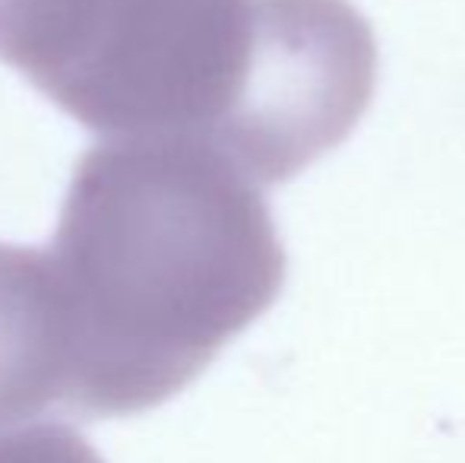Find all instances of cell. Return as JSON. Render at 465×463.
<instances>
[{"label": "cell", "mask_w": 465, "mask_h": 463, "mask_svg": "<svg viewBox=\"0 0 465 463\" xmlns=\"http://www.w3.org/2000/svg\"><path fill=\"white\" fill-rule=\"evenodd\" d=\"M0 463H104L74 428L42 422L0 432Z\"/></svg>", "instance_id": "277c9868"}, {"label": "cell", "mask_w": 465, "mask_h": 463, "mask_svg": "<svg viewBox=\"0 0 465 463\" xmlns=\"http://www.w3.org/2000/svg\"><path fill=\"white\" fill-rule=\"evenodd\" d=\"M10 67L104 140L196 143L263 187L355 130L377 38L349 0H51Z\"/></svg>", "instance_id": "6da1fadb"}, {"label": "cell", "mask_w": 465, "mask_h": 463, "mask_svg": "<svg viewBox=\"0 0 465 463\" xmlns=\"http://www.w3.org/2000/svg\"><path fill=\"white\" fill-rule=\"evenodd\" d=\"M48 0H0V61L10 64Z\"/></svg>", "instance_id": "5b68a950"}, {"label": "cell", "mask_w": 465, "mask_h": 463, "mask_svg": "<svg viewBox=\"0 0 465 463\" xmlns=\"http://www.w3.org/2000/svg\"><path fill=\"white\" fill-rule=\"evenodd\" d=\"M67 403V340L45 247L0 245V432Z\"/></svg>", "instance_id": "3957f363"}, {"label": "cell", "mask_w": 465, "mask_h": 463, "mask_svg": "<svg viewBox=\"0 0 465 463\" xmlns=\"http://www.w3.org/2000/svg\"><path fill=\"white\" fill-rule=\"evenodd\" d=\"M80 419L184 390L285 286L260 187L196 143L102 140L76 162L45 247Z\"/></svg>", "instance_id": "7a4b0ae2"}]
</instances>
